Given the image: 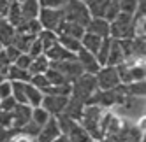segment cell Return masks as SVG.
Wrapping results in <instances>:
<instances>
[{
    "label": "cell",
    "mask_w": 146,
    "mask_h": 142,
    "mask_svg": "<svg viewBox=\"0 0 146 142\" xmlns=\"http://www.w3.org/2000/svg\"><path fill=\"white\" fill-rule=\"evenodd\" d=\"M69 102V97H60V95H44L42 97V102H40V107L48 110L49 116H60L64 112V109Z\"/></svg>",
    "instance_id": "cell-8"
},
{
    "label": "cell",
    "mask_w": 146,
    "mask_h": 142,
    "mask_svg": "<svg viewBox=\"0 0 146 142\" xmlns=\"http://www.w3.org/2000/svg\"><path fill=\"white\" fill-rule=\"evenodd\" d=\"M76 60H78V63L81 65V68H83V72H85V74L95 76L99 72V68H100L95 55H92L90 51H86V49H83V47L76 53Z\"/></svg>",
    "instance_id": "cell-9"
},
{
    "label": "cell",
    "mask_w": 146,
    "mask_h": 142,
    "mask_svg": "<svg viewBox=\"0 0 146 142\" xmlns=\"http://www.w3.org/2000/svg\"><path fill=\"white\" fill-rule=\"evenodd\" d=\"M40 30H42V26H40V23L35 18V19H25V21L16 28V32L18 34H28V35H37Z\"/></svg>",
    "instance_id": "cell-28"
},
{
    "label": "cell",
    "mask_w": 146,
    "mask_h": 142,
    "mask_svg": "<svg viewBox=\"0 0 146 142\" xmlns=\"http://www.w3.org/2000/svg\"><path fill=\"white\" fill-rule=\"evenodd\" d=\"M44 76H46V79H48V83L51 84V86H60V84H67V81H65V77L62 76L58 70H55V68H48L46 72H44Z\"/></svg>",
    "instance_id": "cell-32"
},
{
    "label": "cell",
    "mask_w": 146,
    "mask_h": 142,
    "mask_svg": "<svg viewBox=\"0 0 146 142\" xmlns=\"http://www.w3.org/2000/svg\"><path fill=\"white\" fill-rule=\"evenodd\" d=\"M125 60L123 56V51H121V47H120V42L116 39H111V44H109V55H108V63L109 67H116L120 65L121 62Z\"/></svg>",
    "instance_id": "cell-17"
},
{
    "label": "cell",
    "mask_w": 146,
    "mask_h": 142,
    "mask_svg": "<svg viewBox=\"0 0 146 142\" xmlns=\"http://www.w3.org/2000/svg\"><path fill=\"white\" fill-rule=\"evenodd\" d=\"M58 44H62V46L67 49V51L74 53V55L81 49V42H79V39L67 37V35H58Z\"/></svg>",
    "instance_id": "cell-29"
},
{
    "label": "cell",
    "mask_w": 146,
    "mask_h": 142,
    "mask_svg": "<svg viewBox=\"0 0 146 142\" xmlns=\"http://www.w3.org/2000/svg\"><path fill=\"white\" fill-rule=\"evenodd\" d=\"M65 2L67 0H39V5L46 9H62L65 5Z\"/></svg>",
    "instance_id": "cell-41"
},
{
    "label": "cell",
    "mask_w": 146,
    "mask_h": 142,
    "mask_svg": "<svg viewBox=\"0 0 146 142\" xmlns=\"http://www.w3.org/2000/svg\"><path fill=\"white\" fill-rule=\"evenodd\" d=\"M35 37L37 35H28V34H18L16 32L11 46H14L19 53H28V49H30V46H32V42L35 40Z\"/></svg>",
    "instance_id": "cell-20"
},
{
    "label": "cell",
    "mask_w": 146,
    "mask_h": 142,
    "mask_svg": "<svg viewBox=\"0 0 146 142\" xmlns=\"http://www.w3.org/2000/svg\"><path fill=\"white\" fill-rule=\"evenodd\" d=\"M4 51H5V55H7V58H9V62H11V63H14L16 58L21 55V53H19L14 46H11V44H9V46H4Z\"/></svg>",
    "instance_id": "cell-47"
},
{
    "label": "cell",
    "mask_w": 146,
    "mask_h": 142,
    "mask_svg": "<svg viewBox=\"0 0 146 142\" xmlns=\"http://www.w3.org/2000/svg\"><path fill=\"white\" fill-rule=\"evenodd\" d=\"M0 128H13V112H0Z\"/></svg>",
    "instance_id": "cell-45"
},
{
    "label": "cell",
    "mask_w": 146,
    "mask_h": 142,
    "mask_svg": "<svg viewBox=\"0 0 146 142\" xmlns=\"http://www.w3.org/2000/svg\"><path fill=\"white\" fill-rule=\"evenodd\" d=\"M48 68H49V60L46 58V55H40V56L32 58V63L28 67V72L32 76L34 74H44Z\"/></svg>",
    "instance_id": "cell-26"
},
{
    "label": "cell",
    "mask_w": 146,
    "mask_h": 142,
    "mask_svg": "<svg viewBox=\"0 0 146 142\" xmlns=\"http://www.w3.org/2000/svg\"><path fill=\"white\" fill-rule=\"evenodd\" d=\"M5 19L9 23H11L14 28H18L19 25H21L23 21H25V18H23V14H21V7H19V2H11L9 4V11H7V14H5Z\"/></svg>",
    "instance_id": "cell-21"
},
{
    "label": "cell",
    "mask_w": 146,
    "mask_h": 142,
    "mask_svg": "<svg viewBox=\"0 0 146 142\" xmlns=\"http://www.w3.org/2000/svg\"><path fill=\"white\" fill-rule=\"evenodd\" d=\"M28 55L32 56V58H35V56H40V55H44V49H42V46H40V42L37 40V37H35V40L32 42V46H30V49H28Z\"/></svg>",
    "instance_id": "cell-44"
},
{
    "label": "cell",
    "mask_w": 146,
    "mask_h": 142,
    "mask_svg": "<svg viewBox=\"0 0 146 142\" xmlns=\"http://www.w3.org/2000/svg\"><path fill=\"white\" fill-rule=\"evenodd\" d=\"M0 49H2V44H0Z\"/></svg>",
    "instance_id": "cell-53"
},
{
    "label": "cell",
    "mask_w": 146,
    "mask_h": 142,
    "mask_svg": "<svg viewBox=\"0 0 146 142\" xmlns=\"http://www.w3.org/2000/svg\"><path fill=\"white\" fill-rule=\"evenodd\" d=\"M30 84L35 86V88H39L40 91H44L48 86H51V84L48 83V79H46L44 74H34L32 77H30Z\"/></svg>",
    "instance_id": "cell-36"
},
{
    "label": "cell",
    "mask_w": 146,
    "mask_h": 142,
    "mask_svg": "<svg viewBox=\"0 0 146 142\" xmlns=\"http://www.w3.org/2000/svg\"><path fill=\"white\" fill-rule=\"evenodd\" d=\"M93 142H113V140H108V139H100V140H93Z\"/></svg>",
    "instance_id": "cell-50"
},
{
    "label": "cell",
    "mask_w": 146,
    "mask_h": 142,
    "mask_svg": "<svg viewBox=\"0 0 146 142\" xmlns=\"http://www.w3.org/2000/svg\"><path fill=\"white\" fill-rule=\"evenodd\" d=\"M16 107V100L13 97H7L0 100V112H11V110Z\"/></svg>",
    "instance_id": "cell-42"
},
{
    "label": "cell",
    "mask_w": 146,
    "mask_h": 142,
    "mask_svg": "<svg viewBox=\"0 0 146 142\" xmlns=\"http://www.w3.org/2000/svg\"><path fill=\"white\" fill-rule=\"evenodd\" d=\"M30 63H32V56H30L28 53H21V55H19V56L16 58V62H14L13 65L19 67V68H25V70H28Z\"/></svg>",
    "instance_id": "cell-40"
},
{
    "label": "cell",
    "mask_w": 146,
    "mask_h": 142,
    "mask_svg": "<svg viewBox=\"0 0 146 142\" xmlns=\"http://www.w3.org/2000/svg\"><path fill=\"white\" fill-rule=\"evenodd\" d=\"M113 2H120V0H113Z\"/></svg>",
    "instance_id": "cell-51"
},
{
    "label": "cell",
    "mask_w": 146,
    "mask_h": 142,
    "mask_svg": "<svg viewBox=\"0 0 146 142\" xmlns=\"http://www.w3.org/2000/svg\"><path fill=\"white\" fill-rule=\"evenodd\" d=\"M97 88V81L95 76L92 74H81L76 81L70 83V97H74L81 102H86V100L95 93Z\"/></svg>",
    "instance_id": "cell-2"
},
{
    "label": "cell",
    "mask_w": 146,
    "mask_h": 142,
    "mask_svg": "<svg viewBox=\"0 0 146 142\" xmlns=\"http://www.w3.org/2000/svg\"><path fill=\"white\" fill-rule=\"evenodd\" d=\"M85 4L88 7V12H90L92 18H104L106 9L111 4V0H88Z\"/></svg>",
    "instance_id": "cell-22"
},
{
    "label": "cell",
    "mask_w": 146,
    "mask_h": 142,
    "mask_svg": "<svg viewBox=\"0 0 146 142\" xmlns=\"http://www.w3.org/2000/svg\"><path fill=\"white\" fill-rule=\"evenodd\" d=\"M81 2H88V0H81Z\"/></svg>",
    "instance_id": "cell-52"
},
{
    "label": "cell",
    "mask_w": 146,
    "mask_h": 142,
    "mask_svg": "<svg viewBox=\"0 0 146 142\" xmlns=\"http://www.w3.org/2000/svg\"><path fill=\"white\" fill-rule=\"evenodd\" d=\"M19 131H23V133H27V135H30V137H35L37 139V135H39V131H40V126L39 125H35L32 119L28 121V123L25 125V126H21L19 128Z\"/></svg>",
    "instance_id": "cell-39"
},
{
    "label": "cell",
    "mask_w": 146,
    "mask_h": 142,
    "mask_svg": "<svg viewBox=\"0 0 146 142\" xmlns=\"http://www.w3.org/2000/svg\"><path fill=\"white\" fill-rule=\"evenodd\" d=\"M14 35H16V28L5 18H0V44H2V47L11 44Z\"/></svg>",
    "instance_id": "cell-18"
},
{
    "label": "cell",
    "mask_w": 146,
    "mask_h": 142,
    "mask_svg": "<svg viewBox=\"0 0 146 142\" xmlns=\"http://www.w3.org/2000/svg\"><path fill=\"white\" fill-rule=\"evenodd\" d=\"M83 34H85V26H81L78 23L72 21H62V25L56 30V35H67V37H74V39H81Z\"/></svg>",
    "instance_id": "cell-15"
},
{
    "label": "cell",
    "mask_w": 146,
    "mask_h": 142,
    "mask_svg": "<svg viewBox=\"0 0 146 142\" xmlns=\"http://www.w3.org/2000/svg\"><path fill=\"white\" fill-rule=\"evenodd\" d=\"M44 55H46V58L49 60V62H65V60H74L76 58L74 53L67 51V49L62 44H58V42L55 46H51Z\"/></svg>",
    "instance_id": "cell-13"
},
{
    "label": "cell",
    "mask_w": 146,
    "mask_h": 142,
    "mask_svg": "<svg viewBox=\"0 0 146 142\" xmlns=\"http://www.w3.org/2000/svg\"><path fill=\"white\" fill-rule=\"evenodd\" d=\"M109 44H111V37H106V39H102V44L99 47V51L95 53V58H97V62L100 67H104L108 63V55H109Z\"/></svg>",
    "instance_id": "cell-30"
},
{
    "label": "cell",
    "mask_w": 146,
    "mask_h": 142,
    "mask_svg": "<svg viewBox=\"0 0 146 142\" xmlns=\"http://www.w3.org/2000/svg\"><path fill=\"white\" fill-rule=\"evenodd\" d=\"M19 7H21V14L25 19H35L40 11L39 0H25V2L19 4Z\"/></svg>",
    "instance_id": "cell-25"
},
{
    "label": "cell",
    "mask_w": 146,
    "mask_h": 142,
    "mask_svg": "<svg viewBox=\"0 0 146 142\" xmlns=\"http://www.w3.org/2000/svg\"><path fill=\"white\" fill-rule=\"evenodd\" d=\"M118 7H120V12H127L134 16L135 9H137V0H120Z\"/></svg>",
    "instance_id": "cell-37"
},
{
    "label": "cell",
    "mask_w": 146,
    "mask_h": 142,
    "mask_svg": "<svg viewBox=\"0 0 146 142\" xmlns=\"http://www.w3.org/2000/svg\"><path fill=\"white\" fill-rule=\"evenodd\" d=\"M60 135H62V131H60V126H58V121H56V118L51 116L46 123L40 126V131L37 135V142H53Z\"/></svg>",
    "instance_id": "cell-10"
},
{
    "label": "cell",
    "mask_w": 146,
    "mask_h": 142,
    "mask_svg": "<svg viewBox=\"0 0 146 142\" xmlns=\"http://www.w3.org/2000/svg\"><path fill=\"white\" fill-rule=\"evenodd\" d=\"M79 42H81V47H83V49H86V51H90L92 55H95V53L99 51L100 44H102V37L85 32V34H83V37L79 39Z\"/></svg>",
    "instance_id": "cell-19"
},
{
    "label": "cell",
    "mask_w": 146,
    "mask_h": 142,
    "mask_svg": "<svg viewBox=\"0 0 146 142\" xmlns=\"http://www.w3.org/2000/svg\"><path fill=\"white\" fill-rule=\"evenodd\" d=\"M109 37L111 39H132L134 30H132V14L120 12L116 18L109 23Z\"/></svg>",
    "instance_id": "cell-4"
},
{
    "label": "cell",
    "mask_w": 146,
    "mask_h": 142,
    "mask_svg": "<svg viewBox=\"0 0 146 142\" xmlns=\"http://www.w3.org/2000/svg\"><path fill=\"white\" fill-rule=\"evenodd\" d=\"M127 86V95H132V97H144V81H134V83H129L125 84Z\"/></svg>",
    "instance_id": "cell-34"
},
{
    "label": "cell",
    "mask_w": 146,
    "mask_h": 142,
    "mask_svg": "<svg viewBox=\"0 0 146 142\" xmlns=\"http://www.w3.org/2000/svg\"><path fill=\"white\" fill-rule=\"evenodd\" d=\"M49 118H51V116L48 114V110H46V109H42L40 105H39V107H32V118H30V119H32L35 125L42 126Z\"/></svg>",
    "instance_id": "cell-33"
},
{
    "label": "cell",
    "mask_w": 146,
    "mask_h": 142,
    "mask_svg": "<svg viewBox=\"0 0 146 142\" xmlns=\"http://www.w3.org/2000/svg\"><path fill=\"white\" fill-rule=\"evenodd\" d=\"M129 72H130V83H134V81H144V63L129 65Z\"/></svg>",
    "instance_id": "cell-35"
},
{
    "label": "cell",
    "mask_w": 146,
    "mask_h": 142,
    "mask_svg": "<svg viewBox=\"0 0 146 142\" xmlns=\"http://www.w3.org/2000/svg\"><path fill=\"white\" fill-rule=\"evenodd\" d=\"M49 67L58 70V72L65 77L67 83H72V81H76L81 74H85L76 58L74 60H65V62H49Z\"/></svg>",
    "instance_id": "cell-7"
},
{
    "label": "cell",
    "mask_w": 146,
    "mask_h": 142,
    "mask_svg": "<svg viewBox=\"0 0 146 142\" xmlns=\"http://www.w3.org/2000/svg\"><path fill=\"white\" fill-rule=\"evenodd\" d=\"M53 142H69V139H67L65 135H60V137H56Z\"/></svg>",
    "instance_id": "cell-49"
},
{
    "label": "cell",
    "mask_w": 146,
    "mask_h": 142,
    "mask_svg": "<svg viewBox=\"0 0 146 142\" xmlns=\"http://www.w3.org/2000/svg\"><path fill=\"white\" fill-rule=\"evenodd\" d=\"M64 9H46L40 7V11L37 14V21L40 23L42 30H51V32L56 34L58 26L64 21Z\"/></svg>",
    "instance_id": "cell-5"
},
{
    "label": "cell",
    "mask_w": 146,
    "mask_h": 142,
    "mask_svg": "<svg viewBox=\"0 0 146 142\" xmlns=\"http://www.w3.org/2000/svg\"><path fill=\"white\" fill-rule=\"evenodd\" d=\"M83 109H85V102H81V100H78L74 97H69V102H67L62 114L70 118V119H74V121H79V118L83 114Z\"/></svg>",
    "instance_id": "cell-16"
},
{
    "label": "cell",
    "mask_w": 146,
    "mask_h": 142,
    "mask_svg": "<svg viewBox=\"0 0 146 142\" xmlns=\"http://www.w3.org/2000/svg\"><path fill=\"white\" fill-rule=\"evenodd\" d=\"M7 68L9 67H0V83H4L7 79Z\"/></svg>",
    "instance_id": "cell-48"
},
{
    "label": "cell",
    "mask_w": 146,
    "mask_h": 142,
    "mask_svg": "<svg viewBox=\"0 0 146 142\" xmlns=\"http://www.w3.org/2000/svg\"><path fill=\"white\" fill-rule=\"evenodd\" d=\"M13 112V128L19 130L21 126H25L30 118H32V107L27 104H16V107L11 110Z\"/></svg>",
    "instance_id": "cell-11"
},
{
    "label": "cell",
    "mask_w": 146,
    "mask_h": 142,
    "mask_svg": "<svg viewBox=\"0 0 146 142\" xmlns=\"http://www.w3.org/2000/svg\"><path fill=\"white\" fill-rule=\"evenodd\" d=\"M11 83H13V98L16 100V104H27L25 83H18V81H11Z\"/></svg>",
    "instance_id": "cell-31"
},
{
    "label": "cell",
    "mask_w": 146,
    "mask_h": 142,
    "mask_svg": "<svg viewBox=\"0 0 146 142\" xmlns=\"http://www.w3.org/2000/svg\"><path fill=\"white\" fill-rule=\"evenodd\" d=\"M95 81H97L99 89H113L118 84H121L118 72H116V67H109V65H104L99 68V72L95 74Z\"/></svg>",
    "instance_id": "cell-6"
},
{
    "label": "cell",
    "mask_w": 146,
    "mask_h": 142,
    "mask_svg": "<svg viewBox=\"0 0 146 142\" xmlns=\"http://www.w3.org/2000/svg\"><path fill=\"white\" fill-rule=\"evenodd\" d=\"M7 97H13V83L9 79H5L4 83H0V100L7 98Z\"/></svg>",
    "instance_id": "cell-43"
},
{
    "label": "cell",
    "mask_w": 146,
    "mask_h": 142,
    "mask_svg": "<svg viewBox=\"0 0 146 142\" xmlns=\"http://www.w3.org/2000/svg\"><path fill=\"white\" fill-rule=\"evenodd\" d=\"M25 95H27V104L30 107H39L40 102H42V97H44L42 91L32 86L30 83H25Z\"/></svg>",
    "instance_id": "cell-23"
},
{
    "label": "cell",
    "mask_w": 146,
    "mask_h": 142,
    "mask_svg": "<svg viewBox=\"0 0 146 142\" xmlns=\"http://www.w3.org/2000/svg\"><path fill=\"white\" fill-rule=\"evenodd\" d=\"M85 32L106 39V37H109V23L104 18H92L88 25L85 26Z\"/></svg>",
    "instance_id": "cell-12"
},
{
    "label": "cell",
    "mask_w": 146,
    "mask_h": 142,
    "mask_svg": "<svg viewBox=\"0 0 146 142\" xmlns=\"http://www.w3.org/2000/svg\"><path fill=\"white\" fill-rule=\"evenodd\" d=\"M11 142H37V139L35 137H30V135H27V133H23V131H16L14 133V137L11 139Z\"/></svg>",
    "instance_id": "cell-46"
},
{
    "label": "cell",
    "mask_w": 146,
    "mask_h": 142,
    "mask_svg": "<svg viewBox=\"0 0 146 142\" xmlns=\"http://www.w3.org/2000/svg\"><path fill=\"white\" fill-rule=\"evenodd\" d=\"M65 137L69 139V142H93V139L90 137V133L78 123V121L72 123V126L69 128Z\"/></svg>",
    "instance_id": "cell-14"
},
{
    "label": "cell",
    "mask_w": 146,
    "mask_h": 142,
    "mask_svg": "<svg viewBox=\"0 0 146 142\" xmlns=\"http://www.w3.org/2000/svg\"><path fill=\"white\" fill-rule=\"evenodd\" d=\"M120 14V7H118V2H113L111 0V4L108 5V9H106V14H104V19H106L108 23H111L114 18H116Z\"/></svg>",
    "instance_id": "cell-38"
},
{
    "label": "cell",
    "mask_w": 146,
    "mask_h": 142,
    "mask_svg": "<svg viewBox=\"0 0 146 142\" xmlns=\"http://www.w3.org/2000/svg\"><path fill=\"white\" fill-rule=\"evenodd\" d=\"M37 40L40 42V46H42L44 53H46L51 46H55L58 42V35L55 32H51V30H40V32L37 34Z\"/></svg>",
    "instance_id": "cell-27"
},
{
    "label": "cell",
    "mask_w": 146,
    "mask_h": 142,
    "mask_svg": "<svg viewBox=\"0 0 146 142\" xmlns=\"http://www.w3.org/2000/svg\"><path fill=\"white\" fill-rule=\"evenodd\" d=\"M104 110L106 109H102L99 105H85L83 114H81V118L78 121V123L90 133V137L93 140H100V128H99V125H100V118L104 114Z\"/></svg>",
    "instance_id": "cell-1"
},
{
    "label": "cell",
    "mask_w": 146,
    "mask_h": 142,
    "mask_svg": "<svg viewBox=\"0 0 146 142\" xmlns=\"http://www.w3.org/2000/svg\"><path fill=\"white\" fill-rule=\"evenodd\" d=\"M30 77H32V74L28 72V70L25 68H19L16 65H9L7 68V79L9 81H18V83H30Z\"/></svg>",
    "instance_id": "cell-24"
},
{
    "label": "cell",
    "mask_w": 146,
    "mask_h": 142,
    "mask_svg": "<svg viewBox=\"0 0 146 142\" xmlns=\"http://www.w3.org/2000/svg\"><path fill=\"white\" fill-rule=\"evenodd\" d=\"M62 9H64L65 21H72V23H78L81 26H86L88 21L92 19L86 4L81 2V0H67Z\"/></svg>",
    "instance_id": "cell-3"
}]
</instances>
